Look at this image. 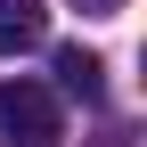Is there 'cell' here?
<instances>
[{
  "label": "cell",
  "instance_id": "cell-2",
  "mask_svg": "<svg viewBox=\"0 0 147 147\" xmlns=\"http://www.w3.org/2000/svg\"><path fill=\"white\" fill-rule=\"evenodd\" d=\"M41 33H49V8H41V0H0V57L33 49Z\"/></svg>",
  "mask_w": 147,
  "mask_h": 147
},
{
  "label": "cell",
  "instance_id": "cell-1",
  "mask_svg": "<svg viewBox=\"0 0 147 147\" xmlns=\"http://www.w3.org/2000/svg\"><path fill=\"white\" fill-rule=\"evenodd\" d=\"M65 115L41 82H0V147H57Z\"/></svg>",
  "mask_w": 147,
  "mask_h": 147
},
{
  "label": "cell",
  "instance_id": "cell-4",
  "mask_svg": "<svg viewBox=\"0 0 147 147\" xmlns=\"http://www.w3.org/2000/svg\"><path fill=\"white\" fill-rule=\"evenodd\" d=\"M90 8H98V16H115V8H123V0H90Z\"/></svg>",
  "mask_w": 147,
  "mask_h": 147
},
{
  "label": "cell",
  "instance_id": "cell-3",
  "mask_svg": "<svg viewBox=\"0 0 147 147\" xmlns=\"http://www.w3.org/2000/svg\"><path fill=\"white\" fill-rule=\"evenodd\" d=\"M57 82L74 90V98H98V90H106V65L90 57L82 41H74V49H57Z\"/></svg>",
  "mask_w": 147,
  "mask_h": 147
}]
</instances>
